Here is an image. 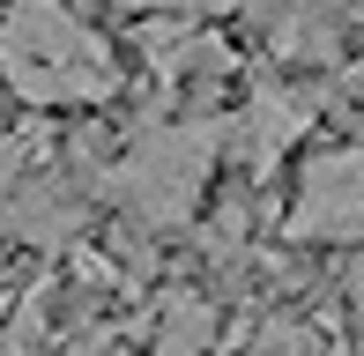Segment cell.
Returning a JSON list of instances; mask_svg holds the SVG:
<instances>
[{
    "label": "cell",
    "mask_w": 364,
    "mask_h": 356,
    "mask_svg": "<svg viewBox=\"0 0 364 356\" xmlns=\"http://www.w3.org/2000/svg\"><path fill=\"white\" fill-rule=\"evenodd\" d=\"M342 297H350V319H357V334H364V252L350 260V274H342Z\"/></svg>",
    "instance_id": "obj_9"
},
{
    "label": "cell",
    "mask_w": 364,
    "mask_h": 356,
    "mask_svg": "<svg viewBox=\"0 0 364 356\" xmlns=\"http://www.w3.org/2000/svg\"><path fill=\"white\" fill-rule=\"evenodd\" d=\"M342 96H364V60H350V67H342V82H335Z\"/></svg>",
    "instance_id": "obj_10"
},
{
    "label": "cell",
    "mask_w": 364,
    "mask_h": 356,
    "mask_svg": "<svg viewBox=\"0 0 364 356\" xmlns=\"http://www.w3.org/2000/svg\"><path fill=\"white\" fill-rule=\"evenodd\" d=\"M0 82L38 111L112 104L119 96V60L68 0H8V15H0Z\"/></svg>",
    "instance_id": "obj_1"
},
{
    "label": "cell",
    "mask_w": 364,
    "mask_h": 356,
    "mask_svg": "<svg viewBox=\"0 0 364 356\" xmlns=\"http://www.w3.org/2000/svg\"><path fill=\"white\" fill-rule=\"evenodd\" d=\"M357 8H364V0H357Z\"/></svg>",
    "instance_id": "obj_12"
},
{
    "label": "cell",
    "mask_w": 364,
    "mask_h": 356,
    "mask_svg": "<svg viewBox=\"0 0 364 356\" xmlns=\"http://www.w3.org/2000/svg\"><path fill=\"white\" fill-rule=\"evenodd\" d=\"M230 8L245 15V23L260 30V45H268L275 60H290V67H335L342 60V8L335 0H230Z\"/></svg>",
    "instance_id": "obj_6"
},
{
    "label": "cell",
    "mask_w": 364,
    "mask_h": 356,
    "mask_svg": "<svg viewBox=\"0 0 364 356\" xmlns=\"http://www.w3.org/2000/svg\"><path fill=\"white\" fill-rule=\"evenodd\" d=\"M112 8L141 15V23H149V15H186V23H193V15H216V8H230V0H112Z\"/></svg>",
    "instance_id": "obj_8"
},
{
    "label": "cell",
    "mask_w": 364,
    "mask_h": 356,
    "mask_svg": "<svg viewBox=\"0 0 364 356\" xmlns=\"http://www.w3.org/2000/svg\"><path fill=\"white\" fill-rule=\"evenodd\" d=\"M283 230L305 238V245H342V238L364 230V141L327 149L297 171V201H290Z\"/></svg>",
    "instance_id": "obj_5"
},
{
    "label": "cell",
    "mask_w": 364,
    "mask_h": 356,
    "mask_svg": "<svg viewBox=\"0 0 364 356\" xmlns=\"http://www.w3.org/2000/svg\"><path fill=\"white\" fill-rule=\"evenodd\" d=\"M357 30H364V8H357Z\"/></svg>",
    "instance_id": "obj_11"
},
{
    "label": "cell",
    "mask_w": 364,
    "mask_h": 356,
    "mask_svg": "<svg viewBox=\"0 0 364 356\" xmlns=\"http://www.w3.org/2000/svg\"><path fill=\"white\" fill-rule=\"evenodd\" d=\"M320 104H327V89L253 82V96L223 119V156H230V164H245L253 178H275V164L297 149V134L320 119Z\"/></svg>",
    "instance_id": "obj_4"
},
{
    "label": "cell",
    "mask_w": 364,
    "mask_h": 356,
    "mask_svg": "<svg viewBox=\"0 0 364 356\" xmlns=\"http://www.w3.org/2000/svg\"><path fill=\"white\" fill-rule=\"evenodd\" d=\"M216 156H223V119L216 111H208V119H141L134 141H127V156L105 171L112 178L105 193L127 208L134 230H178V223H193V208H201Z\"/></svg>",
    "instance_id": "obj_2"
},
{
    "label": "cell",
    "mask_w": 364,
    "mask_h": 356,
    "mask_svg": "<svg viewBox=\"0 0 364 356\" xmlns=\"http://www.w3.org/2000/svg\"><path fill=\"white\" fill-rule=\"evenodd\" d=\"M90 223V186L60 156V134L45 119L0 134V238L38 252H68Z\"/></svg>",
    "instance_id": "obj_3"
},
{
    "label": "cell",
    "mask_w": 364,
    "mask_h": 356,
    "mask_svg": "<svg viewBox=\"0 0 364 356\" xmlns=\"http://www.w3.org/2000/svg\"><path fill=\"white\" fill-rule=\"evenodd\" d=\"M216 342V304L201 289H171L156 312V356H208Z\"/></svg>",
    "instance_id": "obj_7"
}]
</instances>
